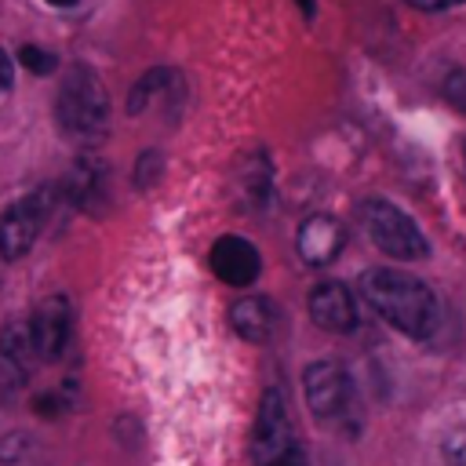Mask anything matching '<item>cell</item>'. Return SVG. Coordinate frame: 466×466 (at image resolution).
I'll return each mask as SVG.
<instances>
[{
	"instance_id": "ffe728a7",
	"label": "cell",
	"mask_w": 466,
	"mask_h": 466,
	"mask_svg": "<svg viewBox=\"0 0 466 466\" xmlns=\"http://www.w3.org/2000/svg\"><path fill=\"white\" fill-rule=\"evenodd\" d=\"M277 466H309V462H306V451H302V444H295V448H291V451H288V455H284Z\"/></svg>"
},
{
	"instance_id": "5bb4252c",
	"label": "cell",
	"mask_w": 466,
	"mask_h": 466,
	"mask_svg": "<svg viewBox=\"0 0 466 466\" xmlns=\"http://www.w3.org/2000/svg\"><path fill=\"white\" fill-rule=\"evenodd\" d=\"M0 353L11 368L25 371L29 360L36 357V346H33V335H29V324H11L4 328V339H0Z\"/></svg>"
},
{
	"instance_id": "2e32d148",
	"label": "cell",
	"mask_w": 466,
	"mask_h": 466,
	"mask_svg": "<svg viewBox=\"0 0 466 466\" xmlns=\"http://www.w3.org/2000/svg\"><path fill=\"white\" fill-rule=\"evenodd\" d=\"M444 462L448 466H466V426H459L444 437Z\"/></svg>"
},
{
	"instance_id": "277c9868",
	"label": "cell",
	"mask_w": 466,
	"mask_h": 466,
	"mask_svg": "<svg viewBox=\"0 0 466 466\" xmlns=\"http://www.w3.org/2000/svg\"><path fill=\"white\" fill-rule=\"evenodd\" d=\"M306 404L320 422H350L357 419L353 379L339 360H313L302 375Z\"/></svg>"
},
{
	"instance_id": "7c38bea8",
	"label": "cell",
	"mask_w": 466,
	"mask_h": 466,
	"mask_svg": "<svg viewBox=\"0 0 466 466\" xmlns=\"http://www.w3.org/2000/svg\"><path fill=\"white\" fill-rule=\"evenodd\" d=\"M233 186H237L240 208H262V204H269V197H273V160L262 149L248 153L244 157V167L233 175Z\"/></svg>"
},
{
	"instance_id": "9a60e30c",
	"label": "cell",
	"mask_w": 466,
	"mask_h": 466,
	"mask_svg": "<svg viewBox=\"0 0 466 466\" xmlns=\"http://www.w3.org/2000/svg\"><path fill=\"white\" fill-rule=\"evenodd\" d=\"M15 62H18V66H25V69H29V73H36V76H47V73H55V69H58L55 55H51V51H44V47H36V44H22Z\"/></svg>"
},
{
	"instance_id": "d6986e66",
	"label": "cell",
	"mask_w": 466,
	"mask_h": 466,
	"mask_svg": "<svg viewBox=\"0 0 466 466\" xmlns=\"http://www.w3.org/2000/svg\"><path fill=\"white\" fill-rule=\"evenodd\" d=\"M408 4L419 7V11H448V7H459L466 0H408Z\"/></svg>"
},
{
	"instance_id": "ac0fdd59",
	"label": "cell",
	"mask_w": 466,
	"mask_h": 466,
	"mask_svg": "<svg viewBox=\"0 0 466 466\" xmlns=\"http://www.w3.org/2000/svg\"><path fill=\"white\" fill-rule=\"evenodd\" d=\"M15 87V58L0 47V95H7Z\"/></svg>"
},
{
	"instance_id": "3957f363",
	"label": "cell",
	"mask_w": 466,
	"mask_h": 466,
	"mask_svg": "<svg viewBox=\"0 0 466 466\" xmlns=\"http://www.w3.org/2000/svg\"><path fill=\"white\" fill-rule=\"evenodd\" d=\"M357 215H360V226L368 233V240L382 255H390L397 262H415V258H422L430 251L419 222L404 208H397V204H390L382 197H368V200H360Z\"/></svg>"
},
{
	"instance_id": "e0dca14e",
	"label": "cell",
	"mask_w": 466,
	"mask_h": 466,
	"mask_svg": "<svg viewBox=\"0 0 466 466\" xmlns=\"http://www.w3.org/2000/svg\"><path fill=\"white\" fill-rule=\"evenodd\" d=\"M444 98H448L459 113H466V69L448 73V80H444Z\"/></svg>"
},
{
	"instance_id": "ba28073f",
	"label": "cell",
	"mask_w": 466,
	"mask_h": 466,
	"mask_svg": "<svg viewBox=\"0 0 466 466\" xmlns=\"http://www.w3.org/2000/svg\"><path fill=\"white\" fill-rule=\"evenodd\" d=\"M208 262H211V273L218 277V280H226L229 288H248V284H255L258 280V273H262V255H258V248L251 244V240H244V237H218L215 244H211V255H208Z\"/></svg>"
},
{
	"instance_id": "8992f818",
	"label": "cell",
	"mask_w": 466,
	"mask_h": 466,
	"mask_svg": "<svg viewBox=\"0 0 466 466\" xmlns=\"http://www.w3.org/2000/svg\"><path fill=\"white\" fill-rule=\"evenodd\" d=\"M51 211V189H36L29 197H18L4 215H0V258L18 262L40 237L44 222Z\"/></svg>"
},
{
	"instance_id": "8fae6325",
	"label": "cell",
	"mask_w": 466,
	"mask_h": 466,
	"mask_svg": "<svg viewBox=\"0 0 466 466\" xmlns=\"http://www.w3.org/2000/svg\"><path fill=\"white\" fill-rule=\"evenodd\" d=\"M229 328L244 342H269L277 331V306L266 295H244L229 306Z\"/></svg>"
},
{
	"instance_id": "7a4b0ae2",
	"label": "cell",
	"mask_w": 466,
	"mask_h": 466,
	"mask_svg": "<svg viewBox=\"0 0 466 466\" xmlns=\"http://www.w3.org/2000/svg\"><path fill=\"white\" fill-rule=\"evenodd\" d=\"M55 120L66 138L95 146L109 127V95L95 69L73 66L55 98Z\"/></svg>"
},
{
	"instance_id": "7402d4cb",
	"label": "cell",
	"mask_w": 466,
	"mask_h": 466,
	"mask_svg": "<svg viewBox=\"0 0 466 466\" xmlns=\"http://www.w3.org/2000/svg\"><path fill=\"white\" fill-rule=\"evenodd\" d=\"M47 4H51V7H73L76 0H47Z\"/></svg>"
},
{
	"instance_id": "4fadbf2b",
	"label": "cell",
	"mask_w": 466,
	"mask_h": 466,
	"mask_svg": "<svg viewBox=\"0 0 466 466\" xmlns=\"http://www.w3.org/2000/svg\"><path fill=\"white\" fill-rule=\"evenodd\" d=\"M69 200L84 211H98L106 204V164L98 157H80L66 178Z\"/></svg>"
},
{
	"instance_id": "5b68a950",
	"label": "cell",
	"mask_w": 466,
	"mask_h": 466,
	"mask_svg": "<svg viewBox=\"0 0 466 466\" xmlns=\"http://www.w3.org/2000/svg\"><path fill=\"white\" fill-rule=\"evenodd\" d=\"M295 430H291V411L288 397L269 386L258 400L255 411V430H251V462L255 466H277L291 448H295Z\"/></svg>"
},
{
	"instance_id": "9c48e42d",
	"label": "cell",
	"mask_w": 466,
	"mask_h": 466,
	"mask_svg": "<svg viewBox=\"0 0 466 466\" xmlns=\"http://www.w3.org/2000/svg\"><path fill=\"white\" fill-rule=\"evenodd\" d=\"M342 248H346V229L339 218H331V215L302 218V226L295 233V251L306 266H328L339 258Z\"/></svg>"
},
{
	"instance_id": "30bf717a",
	"label": "cell",
	"mask_w": 466,
	"mask_h": 466,
	"mask_svg": "<svg viewBox=\"0 0 466 466\" xmlns=\"http://www.w3.org/2000/svg\"><path fill=\"white\" fill-rule=\"evenodd\" d=\"M309 317L317 328L335 331V335H350L357 328V299L346 284L339 280H324L309 291Z\"/></svg>"
},
{
	"instance_id": "44dd1931",
	"label": "cell",
	"mask_w": 466,
	"mask_h": 466,
	"mask_svg": "<svg viewBox=\"0 0 466 466\" xmlns=\"http://www.w3.org/2000/svg\"><path fill=\"white\" fill-rule=\"evenodd\" d=\"M295 4H299L302 15H313V11H317V0H295Z\"/></svg>"
},
{
	"instance_id": "6da1fadb",
	"label": "cell",
	"mask_w": 466,
	"mask_h": 466,
	"mask_svg": "<svg viewBox=\"0 0 466 466\" xmlns=\"http://www.w3.org/2000/svg\"><path fill=\"white\" fill-rule=\"evenodd\" d=\"M364 302L400 335L408 339H430L437 331L441 320V306L437 295L430 291V284L415 273L393 269V266H371L360 273L357 280Z\"/></svg>"
},
{
	"instance_id": "52a82bcc",
	"label": "cell",
	"mask_w": 466,
	"mask_h": 466,
	"mask_svg": "<svg viewBox=\"0 0 466 466\" xmlns=\"http://www.w3.org/2000/svg\"><path fill=\"white\" fill-rule=\"evenodd\" d=\"M29 335H33V346H36L40 360H58L69 346V335H73L69 299L66 295H47L29 317Z\"/></svg>"
}]
</instances>
